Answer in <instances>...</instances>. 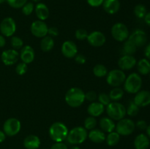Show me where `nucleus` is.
Instances as JSON below:
<instances>
[{
    "instance_id": "nucleus-1",
    "label": "nucleus",
    "mask_w": 150,
    "mask_h": 149,
    "mask_svg": "<svg viewBox=\"0 0 150 149\" xmlns=\"http://www.w3.org/2000/svg\"><path fill=\"white\" fill-rule=\"evenodd\" d=\"M85 101V93L82 89L73 87L65 94V102L71 108H79Z\"/></svg>"
},
{
    "instance_id": "nucleus-2",
    "label": "nucleus",
    "mask_w": 150,
    "mask_h": 149,
    "mask_svg": "<svg viewBox=\"0 0 150 149\" xmlns=\"http://www.w3.org/2000/svg\"><path fill=\"white\" fill-rule=\"evenodd\" d=\"M68 132V129L65 124L59 121L51 124L49 128L50 137L56 143H61L65 140Z\"/></svg>"
},
{
    "instance_id": "nucleus-3",
    "label": "nucleus",
    "mask_w": 150,
    "mask_h": 149,
    "mask_svg": "<svg viewBox=\"0 0 150 149\" xmlns=\"http://www.w3.org/2000/svg\"><path fill=\"white\" fill-rule=\"evenodd\" d=\"M142 86V78L136 72L131 73L126 77L124 82V89L129 93H136L141 91Z\"/></svg>"
},
{
    "instance_id": "nucleus-4",
    "label": "nucleus",
    "mask_w": 150,
    "mask_h": 149,
    "mask_svg": "<svg viewBox=\"0 0 150 149\" xmlns=\"http://www.w3.org/2000/svg\"><path fill=\"white\" fill-rule=\"evenodd\" d=\"M88 137L86 129L82 127H76L72 129L68 132L67 140L72 145H78L83 143Z\"/></svg>"
},
{
    "instance_id": "nucleus-5",
    "label": "nucleus",
    "mask_w": 150,
    "mask_h": 149,
    "mask_svg": "<svg viewBox=\"0 0 150 149\" xmlns=\"http://www.w3.org/2000/svg\"><path fill=\"white\" fill-rule=\"evenodd\" d=\"M106 112L108 117L115 121L122 119L127 114L125 107L122 104L117 102H110L106 107Z\"/></svg>"
},
{
    "instance_id": "nucleus-6",
    "label": "nucleus",
    "mask_w": 150,
    "mask_h": 149,
    "mask_svg": "<svg viewBox=\"0 0 150 149\" xmlns=\"http://www.w3.org/2000/svg\"><path fill=\"white\" fill-rule=\"evenodd\" d=\"M116 131L120 136H128L134 131L136 124L130 118H122L117 122L116 125Z\"/></svg>"
},
{
    "instance_id": "nucleus-7",
    "label": "nucleus",
    "mask_w": 150,
    "mask_h": 149,
    "mask_svg": "<svg viewBox=\"0 0 150 149\" xmlns=\"http://www.w3.org/2000/svg\"><path fill=\"white\" fill-rule=\"evenodd\" d=\"M106 77V81L108 85L112 87H120L122 84H123L126 79V75L123 70H112L108 72Z\"/></svg>"
},
{
    "instance_id": "nucleus-8",
    "label": "nucleus",
    "mask_w": 150,
    "mask_h": 149,
    "mask_svg": "<svg viewBox=\"0 0 150 149\" xmlns=\"http://www.w3.org/2000/svg\"><path fill=\"white\" fill-rule=\"evenodd\" d=\"M111 35L118 42H124L129 37V30L127 26L122 23H117L111 28Z\"/></svg>"
},
{
    "instance_id": "nucleus-9",
    "label": "nucleus",
    "mask_w": 150,
    "mask_h": 149,
    "mask_svg": "<svg viewBox=\"0 0 150 149\" xmlns=\"http://www.w3.org/2000/svg\"><path fill=\"white\" fill-rule=\"evenodd\" d=\"M21 124L20 121L16 118H10L6 120L3 125V131L6 135L13 137L16 135L20 131Z\"/></svg>"
},
{
    "instance_id": "nucleus-10",
    "label": "nucleus",
    "mask_w": 150,
    "mask_h": 149,
    "mask_svg": "<svg viewBox=\"0 0 150 149\" xmlns=\"http://www.w3.org/2000/svg\"><path fill=\"white\" fill-rule=\"evenodd\" d=\"M16 31V23L13 18L7 17L1 20L0 23V32L3 36L9 37L13 36Z\"/></svg>"
},
{
    "instance_id": "nucleus-11",
    "label": "nucleus",
    "mask_w": 150,
    "mask_h": 149,
    "mask_svg": "<svg viewBox=\"0 0 150 149\" xmlns=\"http://www.w3.org/2000/svg\"><path fill=\"white\" fill-rule=\"evenodd\" d=\"M48 26L43 20H35L31 25V32L36 37L42 38L45 37L48 34Z\"/></svg>"
},
{
    "instance_id": "nucleus-12",
    "label": "nucleus",
    "mask_w": 150,
    "mask_h": 149,
    "mask_svg": "<svg viewBox=\"0 0 150 149\" xmlns=\"http://www.w3.org/2000/svg\"><path fill=\"white\" fill-rule=\"evenodd\" d=\"M127 39H129L137 48H139V47H142L146 45L147 42V36H146V32L142 29H136L131 34L129 35Z\"/></svg>"
},
{
    "instance_id": "nucleus-13",
    "label": "nucleus",
    "mask_w": 150,
    "mask_h": 149,
    "mask_svg": "<svg viewBox=\"0 0 150 149\" xmlns=\"http://www.w3.org/2000/svg\"><path fill=\"white\" fill-rule=\"evenodd\" d=\"M18 57L19 53L16 50L8 49L3 51L1 55V59L4 65L11 66L17 62Z\"/></svg>"
},
{
    "instance_id": "nucleus-14",
    "label": "nucleus",
    "mask_w": 150,
    "mask_h": 149,
    "mask_svg": "<svg viewBox=\"0 0 150 149\" xmlns=\"http://www.w3.org/2000/svg\"><path fill=\"white\" fill-rule=\"evenodd\" d=\"M88 42L89 45L93 47H101L104 45L105 42V36L104 34H103L99 31H95V32H91L88 34L87 38Z\"/></svg>"
},
{
    "instance_id": "nucleus-15",
    "label": "nucleus",
    "mask_w": 150,
    "mask_h": 149,
    "mask_svg": "<svg viewBox=\"0 0 150 149\" xmlns=\"http://www.w3.org/2000/svg\"><path fill=\"white\" fill-rule=\"evenodd\" d=\"M133 102L139 108L149 106L150 105V91L146 90L139 91L138 93H136Z\"/></svg>"
},
{
    "instance_id": "nucleus-16",
    "label": "nucleus",
    "mask_w": 150,
    "mask_h": 149,
    "mask_svg": "<svg viewBox=\"0 0 150 149\" xmlns=\"http://www.w3.org/2000/svg\"><path fill=\"white\" fill-rule=\"evenodd\" d=\"M62 53L66 58H74L78 53V48L73 41H65L62 45Z\"/></svg>"
},
{
    "instance_id": "nucleus-17",
    "label": "nucleus",
    "mask_w": 150,
    "mask_h": 149,
    "mask_svg": "<svg viewBox=\"0 0 150 149\" xmlns=\"http://www.w3.org/2000/svg\"><path fill=\"white\" fill-rule=\"evenodd\" d=\"M137 64L136 58L133 56L124 55L119 59L118 66L122 70H130Z\"/></svg>"
},
{
    "instance_id": "nucleus-18",
    "label": "nucleus",
    "mask_w": 150,
    "mask_h": 149,
    "mask_svg": "<svg viewBox=\"0 0 150 149\" xmlns=\"http://www.w3.org/2000/svg\"><path fill=\"white\" fill-rule=\"evenodd\" d=\"M20 58L22 62L26 64L32 63L35 59V51L30 45H25L21 50Z\"/></svg>"
},
{
    "instance_id": "nucleus-19",
    "label": "nucleus",
    "mask_w": 150,
    "mask_h": 149,
    "mask_svg": "<svg viewBox=\"0 0 150 149\" xmlns=\"http://www.w3.org/2000/svg\"><path fill=\"white\" fill-rule=\"evenodd\" d=\"M105 111V106L99 102H92L88 106L87 112L92 117H98L102 115Z\"/></svg>"
},
{
    "instance_id": "nucleus-20",
    "label": "nucleus",
    "mask_w": 150,
    "mask_h": 149,
    "mask_svg": "<svg viewBox=\"0 0 150 149\" xmlns=\"http://www.w3.org/2000/svg\"><path fill=\"white\" fill-rule=\"evenodd\" d=\"M133 143L136 149H148L150 145V140L146 134H139L136 137Z\"/></svg>"
},
{
    "instance_id": "nucleus-21",
    "label": "nucleus",
    "mask_w": 150,
    "mask_h": 149,
    "mask_svg": "<svg viewBox=\"0 0 150 149\" xmlns=\"http://www.w3.org/2000/svg\"><path fill=\"white\" fill-rule=\"evenodd\" d=\"M103 9L108 14H115L120 10V2L119 0H104Z\"/></svg>"
},
{
    "instance_id": "nucleus-22",
    "label": "nucleus",
    "mask_w": 150,
    "mask_h": 149,
    "mask_svg": "<svg viewBox=\"0 0 150 149\" xmlns=\"http://www.w3.org/2000/svg\"><path fill=\"white\" fill-rule=\"evenodd\" d=\"M23 145L26 149H38L40 145V140L34 134H29L23 140Z\"/></svg>"
},
{
    "instance_id": "nucleus-23",
    "label": "nucleus",
    "mask_w": 150,
    "mask_h": 149,
    "mask_svg": "<svg viewBox=\"0 0 150 149\" xmlns=\"http://www.w3.org/2000/svg\"><path fill=\"white\" fill-rule=\"evenodd\" d=\"M89 140L95 143H101L105 140V134L104 131L98 129H93L88 134Z\"/></svg>"
},
{
    "instance_id": "nucleus-24",
    "label": "nucleus",
    "mask_w": 150,
    "mask_h": 149,
    "mask_svg": "<svg viewBox=\"0 0 150 149\" xmlns=\"http://www.w3.org/2000/svg\"><path fill=\"white\" fill-rule=\"evenodd\" d=\"M35 13H36L37 17L40 20H45L49 16V10L48 7L43 3L39 2L38 3L35 7Z\"/></svg>"
},
{
    "instance_id": "nucleus-25",
    "label": "nucleus",
    "mask_w": 150,
    "mask_h": 149,
    "mask_svg": "<svg viewBox=\"0 0 150 149\" xmlns=\"http://www.w3.org/2000/svg\"><path fill=\"white\" fill-rule=\"evenodd\" d=\"M100 127L103 131L110 133L115 129L116 124L109 117H103L100 121Z\"/></svg>"
},
{
    "instance_id": "nucleus-26",
    "label": "nucleus",
    "mask_w": 150,
    "mask_h": 149,
    "mask_svg": "<svg viewBox=\"0 0 150 149\" xmlns=\"http://www.w3.org/2000/svg\"><path fill=\"white\" fill-rule=\"evenodd\" d=\"M137 70L142 75H147L150 73V61L147 58H142L136 64Z\"/></svg>"
},
{
    "instance_id": "nucleus-27",
    "label": "nucleus",
    "mask_w": 150,
    "mask_h": 149,
    "mask_svg": "<svg viewBox=\"0 0 150 149\" xmlns=\"http://www.w3.org/2000/svg\"><path fill=\"white\" fill-rule=\"evenodd\" d=\"M54 46V41L52 37L45 36L42 37L40 42V48L44 52H49Z\"/></svg>"
},
{
    "instance_id": "nucleus-28",
    "label": "nucleus",
    "mask_w": 150,
    "mask_h": 149,
    "mask_svg": "<svg viewBox=\"0 0 150 149\" xmlns=\"http://www.w3.org/2000/svg\"><path fill=\"white\" fill-rule=\"evenodd\" d=\"M105 140L109 146H114L118 144L120 140V135L117 131H111L108 133L107 137H105Z\"/></svg>"
},
{
    "instance_id": "nucleus-29",
    "label": "nucleus",
    "mask_w": 150,
    "mask_h": 149,
    "mask_svg": "<svg viewBox=\"0 0 150 149\" xmlns=\"http://www.w3.org/2000/svg\"><path fill=\"white\" fill-rule=\"evenodd\" d=\"M137 47L134 45L132 42H130L129 39L125 40L123 46V53L124 55H130L133 56L136 52Z\"/></svg>"
},
{
    "instance_id": "nucleus-30",
    "label": "nucleus",
    "mask_w": 150,
    "mask_h": 149,
    "mask_svg": "<svg viewBox=\"0 0 150 149\" xmlns=\"http://www.w3.org/2000/svg\"><path fill=\"white\" fill-rule=\"evenodd\" d=\"M109 97L111 100L114 102L120 100L124 95V91L120 87H114L109 93Z\"/></svg>"
},
{
    "instance_id": "nucleus-31",
    "label": "nucleus",
    "mask_w": 150,
    "mask_h": 149,
    "mask_svg": "<svg viewBox=\"0 0 150 149\" xmlns=\"http://www.w3.org/2000/svg\"><path fill=\"white\" fill-rule=\"evenodd\" d=\"M93 73L96 77H105L108 74V70L103 64H98L94 67Z\"/></svg>"
},
{
    "instance_id": "nucleus-32",
    "label": "nucleus",
    "mask_w": 150,
    "mask_h": 149,
    "mask_svg": "<svg viewBox=\"0 0 150 149\" xmlns=\"http://www.w3.org/2000/svg\"><path fill=\"white\" fill-rule=\"evenodd\" d=\"M139 107L133 101L129 102L127 108H126V113L129 115V116L134 117L138 115L139 112Z\"/></svg>"
},
{
    "instance_id": "nucleus-33",
    "label": "nucleus",
    "mask_w": 150,
    "mask_h": 149,
    "mask_svg": "<svg viewBox=\"0 0 150 149\" xmlns=\"http://www.w3.org/2000/svg\"><path fill=\"white\" fill-rule=\"evenodd\" d=\"M147 13L146 12V8L144 4H137L134 7V14L138 18H144L146 14Z\"/></svg>"
},
{
    "instance_id": "nucleus-34",
    "label": "nucleus",
    "mask_w": 150,
    "mask_h": 149,
    "mask_svg": "<svg viewBox=\"0 0 150 149\" xmlns=\"http://www.w3.org/2000/svg\"><path fill=\"white\" fill-rule=\"evenodd\" d=\"M97 126V120L95 117L89 116L84 121V128L86 130H92L95 129Z\"/></svg>"
},
{
    "instance_id": "nucleus-35",
    "label": "nucleus",
    "mask_w": 150,
    "mask_h": 149,
    "mask_svg": "<svg viewBox=\"0 0 150 149\" xmlns=\"http://www.w3.org/2000/svg\"><path fill=\"white\" fill-rule=\"evenodd\" d=\"M11 45L13 47V48L14 50H18L21 49L23 47V42L21 38H20L19 37H13L11 38Z\"/></svg>"
},
{
    "instance_id": "nucleus-36",
    "label": "nucleus",
    "mask_w": 150,
    "mask_h": 149,
    "mask_svg": "<svg viewBox=\"0 0 150 149\" xmlns=\"http://www.w3.org/2000/svg\"><path fill=\"white\" fill-rule=\"evenodd\" d=\"M6 1L10 7L16 9L21 8L27 2V0H6Z\"/></svg>"
},
{
    "instance_id": "nucleus-37",
    "label": "nucleus",
    "mask_w": 150,
    "mask_h": 149,
    "mask_svg": "<svg viewBox=\"0 0 150 149\" xmlns=\"http://www.w3.org/2000/svg\"><path fill=\"white\" fill-rule=\"evenodd\" d=\"M22 8V13L25 15H30L35 10V6L32 2H26Z\"/></svg>"
},
{
    "instance_id": "nucleus-38",
    "label": "nucleus",
    "mask_w": 150,
    "mask_h": 149,
    "mask_svg": "<svg viewBox=\"0 0 150 149\" xmlns=\"http://www.w3.org/2000/svg\"><path fill=\"white\" fill-rule=\"evenodd\" d=\"M27 64L23 62L18 63L16 67V73L18 74H19V75H23V74H26V72H27Z\"/></svg>"
},
{
    "instance_id": "nucleus-39",
    "label": "nucleus",
    "mask_w": 150,
    "mask_h": 149,
    "mask_svg": "<svg viewBox=\"0 0 150 149\" xmlns=\"http://www.w3.org/2000/svg\"><path fill=\"white\" fill-rule=\"evenodd\" d=\"M75 36H76L77 39H79V40H84V39H86L87 38L88 32L84 29H79L76 31Z\"/></svg>"
},
{
    "instance_id": "nucleus-40",
    "label": "nucleus",
    "mask_w": 150,
    "mask_h": 149,
    "mask_svg": "<svg viewBox=\"0 0 150 149\" xmlns=\"http://www.w3.org/2000/svg\"><path fill=\"white\" fill-rule=\"evenodd\" d=\"M98 100H99L100 103L103 105L104 106H107L111 101L109 97V95L105 93H100L98 95Z\"/></svg>"
},
{
    "instance_id": "nucleus-41",
    "label": "nucleus",
    "mask_w": 150,
    "mask_h": 149,
    "mask_svg": "<svg viewBox=\"0 0 150 149\" xmlns=\"http://www.w3.org/2000/svg\"><path fill=\"white\" fill-rule=\"evenodd\" d=\"M97 97H98V95H97L96 92L94 91H89L85 93V99L89 101V102H94L96 100Z\"/></svg>"
},
{
    "instance_id": "nucleus-42",
    "label": "nucleus",
    "mask_w": 150,
    "mask_h": 149,
    "mask_svg": "<svg viewBox=\"0 0 150 149\" xmlns=\"http://www.w3.org/2000/svg\"><path fill=\"white\" fill-rule=\"evenodd\" d=\"M136 127L140 130H146L148 127V124L144 120H139L136 124Z\"/></svg>"
},
{
    "instance_id": "nucleus-43",
    "label": "nucleus",
    "mask_w": 150,
    "mask_h": 149,
    "mask_svg": "<svg viewBox=\"0 0 150 149\" xmlns=\"http://www.w3.org/2000/svg\"><path fill=\"white\" fill-rule=\"evenodd\" d=\"M86 1L91 7H97L103 4L104 0H86Z\"/></svg>"
},
{
    "instance_id": "nucleus-44",
    "label": "nucleus",
    "mask_w": 150,
    "mask_h": 149,
    "mask_svg": "<svg viewBox=\"0 0 150 149\" xmlns=\"http://www.w3.org/2000/svg\"><path fill=\"white\" fill-rule=\"evenodd\" d=\"M75 61H76L77 64H83L86 62V57L83 55H82V54H79V55H76V56H75Z\"/></svg>"
},
{
    "instance_id": "nucleus-45",
    "label": "nucleus",
    "mask_w": 150,
    "mask_h": 149,
    "mask_svg": "<svg viewBox=\"0 0 150 149\" xmlns=\"http://www.w3.org/2000/svg\"><path fill=\"white\" fill-rule=\"evenodd\" d=\"M51 149H68L67 146L62 142L61 143H56L51 146Z\"/></svg>"
},
{
    "instance_id": "nucleus-46",
    "label": "nucleus",
    "mask_w": 150,
    "mask_h": 149,
    "mask_svg": "<svg viewBox=\"0 0 150 149\" xmlns=\"http://www.w3.org/2000/svg\"><path fill=\"white\" fill-rule=\"evenodd\" d=\"M48 34L51 37H57L59 35V31L56 27L48 28Z\"/></svg>"
},
{
    "instance_id": "nucleus-47",
    "label": "nucleus",
    "mask_w": 150,
    "mask_h": 149,
    "mask_svg": "<svg viewBox=\"0 0 150 149\" xmlns=\"http://www.w3.org/2000/svg\"><path fill=\"white\" fill-rule=\"evenodd\" d=\"M144 56H146V58L150 61V43L148 44L144 49Z\"/></svg>"
},
{
    "instance_id": "nucleus-48",
    "label": "nucleus",
    "mask_w": 150,
    "mask_h": 149,
    "mask_svg": "<svg viewBox=\"0 0 150 149\" xmlns=\"http://www.w3.org/2000/svg\"><path fill=\"white\" fill-rule=\"evenodd\" d=\"M144 22L146 23V24L150 26V12L146 13V15L144 18Z\"/></svg>"
},
{
    "instance_id": "nucleus-49",
    "label": "nucleus",
    "mask_w": 150,
    "mask_h": 149,
    "mask_svg": "<svg viewBox=\"0 0 150 149\" xmlns=\"http://www.w3.org/2000/svg\"><path fill=\"white\" fill-rule=\"evenodd\" d=\"M6 40L3 35H0V48H3L5 45Z\"/></svg>"
},
{
    "instance_id": "nucleus-50",
    "label": "nucleus",
    "mask_w": 150,
    "mask_h": 149,
    "mask_svg": "<svg viewBox=\"0 0 150 149\" xmlns=\"http://www.w3.org/2000/svg\"><path fill=\"white\" fill-rule=\"evenodd\" d=\"M6 139V134L3 131L0 130V143H3Z\"/></svg>"
},
{
    "instance_id": "nucleus-51",
    "label": "nucleus",
    "mask_w": 150,
    "mask_h": 149,
    "mask_svg": "<svg viewBox=\"0 0 150 149\" xmlns=\"http://www.w3.org/2000/svg\"><path fill=\"white\" fill-rule=\"evenodd\" d=\"M146 134H147V136L149 137V138L150 139V124H149V125H148V127H147V128H146Z\"/></svg>"
},
{
    "instance_id": "nucleus-52",
    "label": "nucleus",
    "mask_w": 150,
    "mask_h": 149,
    "mask_svg": "<svg viewBox=\"0 0 150 149\" xmlns=\"http://www.w3.org/2000/svg\"><path fill=\"white\" fill-rule=\"evenodd\" d=\"M70 149H81V148L79 147V146H73V147H72Z\"/></svg>"
},
{
    "instance_id": "nucleus-53",
    "label": "nucleus",
    "mask_w": 150,
    "mask_h": 149,
    "mask_svg": "<svg viewBox=\"0 0 150 149\" xmlns=\"http://www.w3.org/2000/svg\"><path fill=\"white\" fill-rule=\"evenodd\" d=\"M32 1H33V2H36V3H39L40 1H41V0H31Z\"/></svg>"
},
{
    "instance_id": "nucleus-54",
    "label": "nucleus",
    "mask_w": 150,
    "mask_h": 149,
    "mask_svg": "<svg viewBox=\"0 0 150 149\" xmlns=\"http://www.w3.org/2000/svg\"><path fill=\"white\" fill-rule=\"evenodd\" d=\"M5 1L6 0H0V4H2V3H4Z\"/></svg>"
},
{
    "instance_id": "nucleus-55",
    "label": "nucleus",
    "mask_w": 150,
    "mask_h": 149,
    "mask_svg": "<svg viewBox=\"0 0 150 149\" xmlns=\"http://www.w3.org/2000/svg\"><path fill=\"white\" fill-rule=\"evenodd\" d=\"M149 78H150V73H149Z\"/></svg>"
}]
</instances>
